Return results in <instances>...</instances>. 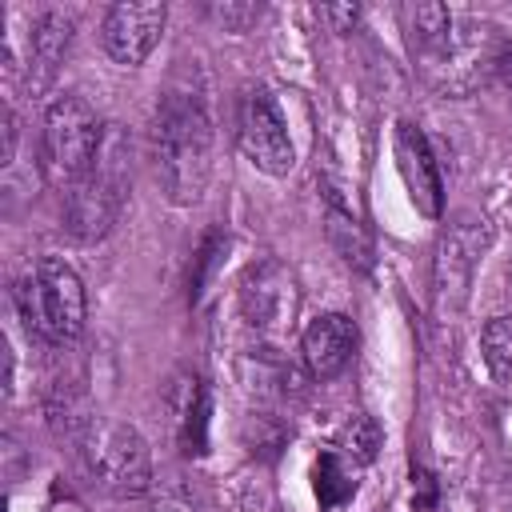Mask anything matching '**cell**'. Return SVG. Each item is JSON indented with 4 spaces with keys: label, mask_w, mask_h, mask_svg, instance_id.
<instances>
[{
    "label": "cell",
    "mask_w": 512,
    "mask_h": 512,
    "mask_svg": "<svg viewBox=\"0 0 512 512\" xmlns=\"http://www.w3.org/2000/svg\"><path fill=\"white\" fill-rule=\"evenodd\" d=\"M260 4H248V0H224V4H208V16L224 28V32H248L256 20H260Z\"/></svg>",
    "instance_id": "19"
},
{
    "label": "cell",
    "mask_w": 512,
    "mask_h": 512,
    "mask_svg": "<svg viewBox=\"0 0 512 512\" xmlns=\"http://www.w3.org/2000/svg\"><path fill=\"white\" fill-rule=\"evenodd\" d=\"M336 448L340 452H348L360 468L364 464H372V456H376V448H380V428H376V420L372 416H352L348 424H344V432H340V440H336Z\"/></svg>",
    "instance_id": "17"
},
{
    "label": "cell",
    "mask_w": 512,
    "mask_h": 512,
    "mask_svg": "<svg viewBox=\"0 0 512 512\" xmlns=\"http://www.w3.org/2000/svg\"><path fill=\"white\" fill-rule=\"evenodd\" d=\"M132 192V144L120 124L104 128V140L96 148V160L88 172L64 192V228L72 240L92 244L112 232Z\"/></svg>",
    "instance_id": "2"
},
{
    "label": "cell",
    "mask_w": 512,
    "mask_h": 512,
    "mask_svg": "<svg viewBox=\"0 0 512 512\" xmlns=\"http://www.w3.org/2000/svg\"><path fill=\"white\" fill-rule=\"evenodd\" d=\"M72 436H76L84 476L100 492L132 500L152 488V452L132 424H120L108 416H84L72 428Z\"/></svg>",
    "instance_id": "4"
},
{
    "label": "cell",
    "mask_w": 512,
    "mask_h": 512,
    "mask_svg": "<svg viewBox=\"0 0 512 512\" xmlns=\"http://www.w3.org/2000/svg\"><path fill=\"white\" fill-rule=\"evenodd\" d=\"M392 156H396V168H400V180L408 188V200L416 204L420 216L436 220L444 212V180H440V164L428 148V136L412 124V120H400L396 132H392Z\"/></svg>",
    "instance_id": "11"
},
{
    "label": "cell",
    "mask_w": 512,
    "mask_h": 512,
    "mask_svg": "<svg viewBox=\"0 0 512 512\" xmlns=\"http://www.w3.org/2000/svg\"><path fill=\"white\" fill-rule=\"evenodd\" d=\"M236 144L252 168L264 176H288L296 164V148L288 124L280 116L276 96L264 84H248L236 96Z\"/></svg>",
    "instance_id": "7"
},
{
    "label": "cell",
    "mask_w": 512,
    "mask_h": 512,
    "mask_svg": "<svg viewBox=\"0 0 512 512\" xmlns=\"http://www.w3.org/2000/svg\"><path fill=\"white\" fill-rule=\"evenodd\" d=\"M16 312L36 340L64 348L84 332L88 296L64 260H40L16 280Z\"/></svg>",
    "instance_id": "5"
},
{
    "label": "cell",
    "mask_w": 512,
    "mask_h": 512,
    "mask_svg": "<svg viewBox=\"0 0 512 512\" xmlns=\"http://www.w3.org/2000/svg\"><path fill=\"white\" fill-rule=\"evenodd\" d=\"M356 488H360V464L348 452H340L336 444L320 448V456L312 464V492H316L320 512H344V504L356 496Z\"/></svg>",
    "instance_id": "15"
},
{
    "label": "cell",
    "mask_w": 512,
    "mask_h": 512,
    "mask_svg": "<svg viewBox=\"0 0 512 512\" xmlns=\"http://www.w3.org/2000/svg\"><path fill=\"white\" fill-rule=\"evenodd\" d=\"M224 248H228V236H224V232H208V240H204V248H200L196 296H200V292H208V280H212V272H216V264H220V256H224Z\"/></svg>",
    "instance_id": "20"
},
{
    "label": "cell",
    "mask_w": 512,
    "mask_h": 512,
    "mask_svg": "<svg viewBox=\"0 0 512 512\" xmlns=\"http://www.w3.org/2000/svg\"><path fill=\"white\" fill-rule=\"evenodd\" d=\"M156 512H200L188 496H180V492H164L160 500H156Z\"/></svg>",
    "instance_id": "22"
},
{
    "label": "cell",
    "mask_w": 512,
    "mask_h": 512,
    "mask_svg": "<svg viewBox=\"0 0 512 512\" xmlns=\"http://www.w3.org/2000/svg\"><path fill=\"white\" fill-rule=\"evenodd\" d=\"M216 124L208 108V84L196 60L168 80L152 116V164L164 196L172 204H196L212 180Z\"/></svg>",
    "instance_id": "1"
},
{
    "label": "cell",
    "mask_w": 512,
    "mask_h": 512,
    "mask_svg": "<svg viewBox=\"0 0 512 512\" xmlns=\"http://www.w3.org/2000/svg\"><path fill=\"white\" fill-rule=\"evenodd\" d=\"M352 348H356V324L344 316V312H324L316 316L304 336H300V352H304V364L316 380H332L348 368L352 360Z\"/></svg>",
    "instance_id": "12"
},
{
    "label": "cell",
    "mask_w": 512,
    "mask_h": 512,
    "mask_svg": "<svg viewBox=\"0 0 512 512\" xmlns=\"http://www.w3.org/2000/svg\"><path fill=\"white\" fill-rule=\"evenodd\" d=\"M484 360L496 376L512 380V316H496L484 324Z\"/></svg>",
    "instance_id": "18"
},
{
    "label": "cell",
    "mask_w": 512,
    "mask_h": 512,
    "mask_svg": "<svg viewBox=\"0 0 512 512\" xmlns=\"http://www.w3.org/2000/svg\"><path fill=\"white\" fill-rule=\"evenodd\" d=\"M412 60L420 68V76L444 92V96H464L472 88H480L492 72H500L504 60V40L476 16H452V24L440 36L428 40H408Z\"/></svg>",
    "instance_id": "3"
},
{
    "label": "cell",
    "mask_w": 512,
    "mask_h": 512,
    "mask_svg": "<svg viewBox=\"0 0 512 512\" xmlns=\"http://www.w3.org/2000/svg\"><path fill=\"white\" fill-rule=\"evenodd\" d=\"M320 16H324V20H332V28H336V32H348V28L356 24L360 8H356V4H340V8H320Z\"/></svg>",
    "instance_id": "21"
},
{
    "label": "cell",
    "mask_w": 512,
    "mask_h": 512,
    "mask_svg": "<svg viewBox=\"0 0 512 512\" xmlns=\"http://www.w3.org/2000/svg\"><path fill=\"white\" fill-rule=\"evenodd\" d=\"M240 312L248 328L264 340H284L300 312V288L296 276L280 260H260L240 280Z\"/></svg>",
    "instance_id": "8"
},
{
    "label": "cell",
    "mask_w": 512,
    "mask_h": 512,
    "mask_svg": "<svg viewBox=\"0 0 512 512\" xmlns=\"http://www.w3.org/2000/svg\"><path fill=\"white\" fill-rule=\"evenodd\" d=\"M328 240L336 244V252L348 264H356V268H368L372 264V244H368L360 220L352 212H344L340 204H328Z\"/></svg>",
    "instance_id": "16"
},
{
    "label": "cell",
    "mask_w": 512,
    "mask_h": 512,
    "mask_svg": "<svg viewBox=\"0 0 512 512\" xmlns=\"http://www.w3.org/2000/svg\"><path fill=\"white\" fill-rule=\"evenodd\" d=\"M484 236H488V228L476 216H464L444 232V240L436 248V276H432V308H436V316H448V312H456L464 304L476 256L484 248Z\"/></svg>",
    "instance_id": "9"
},
{
    "label": "cell",
    "mask_w": 512,
    "mask_h": 512,
    "mask_svg": "<svg viewBox=\"0 0 512 512\" xmlns=\"http://www.w3.org/2000/svg\"><path fill=\"white\" fill-rule=\"evenodd\" d=\"M104 128L108 124L96 116V108L84 96H76V92L56 96L48 104L44 128H40V176L52 188L68 192L96 160Z\"/></svg>",
    "instance_id": "6"
},
{
    "label": "cell",
    "mask_w": 512,
    "mask_h": 512,
    "mask_svg": "<svg viewBox=\"0 0 512 512\" xmlns=\"http://www.w3.org/2000/svg\"><path fill=\"white\" fill-rule=\"evenodd\" d=\"M72 44V16L64 8H44L32 20V36H28V76L32 88H48L64 52Z\"/></svg>",
    "instance_id": "14"
},
{
    "label": "cell",
    "mask_w": 512,
    "mask_h": 512,
    "mask_svg": "<svg viewBox=\"0 0 512 512\" xmlns=\"http://www.w3.org/2000/svg\"><path fill=\"white\" fill-rule=\"evenodd\" d=\"M164 404L172 412V432L184 456H204L208 448V388L196 372H176L168 380Z\"/></svg>",
    "instance_id": "13"
},
{
    "label": "cell",
    "mask_w": 512,
    "mask_h": 512,
    "mask_svg": "<svg viewBox=\"0 0 512 512\" xmlns=\"http://www.w3.org/2000/svg\"><path fill=\"white\" fill-rule=\"evenodd\" d=\"M164 24H168V4L160 0H144V4H112L104 12V24H100V40H104V52L124 64V68H136L152 56V48L160 44L164 36Z\"/></svg>",
    "instance_id": "10"
}]
</instances>
